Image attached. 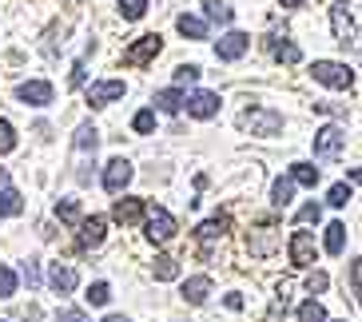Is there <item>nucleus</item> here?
<instances>
[{"instance_id": "obj_1", "label": "nucleus", "mask_w": 362, "mask_h": 322, "mask_svg": "<svg viewBox=\"0 0 362 322\" xmlns=\"http://www.w3.org/2000/svg\"><path fill=\"white\" fill-rule=\"evenodd\" d=\"M96 148H100V131L92 128V124H80L76 128V143H72V160H76V179L88 183L92 175H88V167L96 163Z\"/></svg>"}, {"instance_id": "obj_2", "label": "nucleus", "mask_w": 362, "mask_h": 322, "mask_svg": "<svg viewBox=\"0 0 362 322\" xmlns=\"http://www.w3.org/2000/svg\"><path fill=\"white\" fill-rule=\"evenodd\" d=\"M239 128H247L251 136H279L283 131V116L275 107H251L239 116Z\"/></svg>"}, {"instance_id": "obj_3", "label": "nucleus", "mask_w": 362, "mask_h": 322, "mask_svg": "<svg viewBox=\"0 0 362 322\" xmlns=\"http://www.w3.org/2000/svg\"><path fill=\"white\" fill-rule=\"evenodd\" d=\"M160 52H163V36H160V32H148V36H139V40L128 44L124 64H128V68H148Z\"/></svg>"}, {"instance_id": "obj_4", "label": "nucleus", "mask_w": 362, "mask_h": 322, "mask_svg": "<svg viewBox=\"0 0 362 322\" xmlns=\"http://www.w3.org/2000/svg\"><path fill=\"white\" fill-rule=\"evenodd\" d=\"M310 76L327 88H339V92L354 84V72L346 64H339V60H315V64H310Z\"/></svg>"}, {"instance_id": "obj_5", "label": "nucleus", "mask_w": 362, "mask_h": 322, "mask_svg": "<svg viewBox=\"0 0 362 322\" xmlns=\"http://www.w3.org/2000/svg\"><path fill=\"white\" fill-rule=\"evenodd\" d=\"M342 148H346V131H342L339 124H327V128L315 131V155H319V160H327V163L339 160Z\"/></svg>"}, {"instance_id": "obj_6", "label": "nucleus", "mask_w": 362, "mask_h": 322, "mask_svg": "<svg viewBox=\"0 0 362 322\" xmlns=\"http://www.w3.org/2000/svg\"><path fill=\"white\" fill-rule=\"evenodd\" d=\"M227 227H231V215H227V211H219V215H211L207 223H199L195 239H199V255H203V258H211V247L227 235Z\"/></svg>"}, {"instance_id": "obj_7", "label": "nucleus", "mask_w": 362, "mask_h": 322, "mask_svg": "<svg viewBox=\"0 0 362 322\" xmlns=\"http://www.w3.org/2000/svg\"><path fill=\"white\" fill-rule=\"evenodd\" d=\"M330 28H334V40L339 44L358 40V28H354V16H351V4H346V0H334V4H330Z\"/></svg>"}, {"instance_id": "obj_8", "label": "nucleus", "mask_w": 362, "mask_h": 322, "mask_svg": "<svg viewBox=\"0 0 362 322\" xmlns=\"http://www.w3.org/2000/svg\"><path fill=\"white\" fill-rule=\"evenodd\" d=\"M144 227H148L151 243H168V239H175V219H171V211H163V207H148Z\"/></svg>"}, {"instance_id": "obj_9", "label": "nucleus", "mask_w": 362, "mask_h": 322, "mask_svg": "<svg viewBox=\"0 0 362 322\" xmlns=\"http://www.w3.org/2000/svg\"><path fill=\"white\" fill-rule=\"evenodd\" d=\"M279 227L275 223H263V227H255V231H251V235H247V251H251V255L255 258H267L271 255V251L279 247Z\"/></svg>"}, {"instance_id": "obj_10", "label": "nucleus", "mask_w": 362, "mask_h": 322, "mask_svg": "<svg viewBox=\"0 0 362 322\" xmlns=\"http://www.w3.org/2000/svg\"><path fill=\"white\" fill-rule=\"evenodd\" d=\"M132 175H136V167H132L124 155H119V160H112V163L104 167V187H107V195H119V191L132 183Z\"/></svg>"}, {"instance_id": "obj_11", "label": "nucleus", "mask_w": 362, "mask_h": 322, "mask_svg": "<svg viewBox=\"0 0 362 322\" xmlns=\"http://www.w3.org/2000/svg\"><path fill=\"white\" fill-rule=\"evenodd\" d=\"M315 255H319L315 235H310V231H295V235H291V263H295V267H315Z\"/></svg>"}, {"instance_id": "obj_12", "label": "nucleus", "mask_w": 362, "mask_h": 322, "mask_svg": "<svg viewBox=\"0 0 362 322\" xmlns=\"http://www.w3.org/2000/svg\"><path fill=\"white\" fill-rule=\"evenodd\" d=\"M52 84L48 80H24L21 88H16V100L21 104H33V107H44V104H52Z\"/></svg>"}, {"instance_id": "obj_13", "label": "nucleus", "mask_w": 362, "mask_h": 322, "mask_svg": "<svg viewBox=\"0 0 362 322\" xmlns=\"http://www.w3.org/2000/svg\"><path fill=\"white\" fill-rule=\"evenodd\" d=\"M183 104H187V116H195V119L219 116V96L215 92H192V96H183Z\"/></svg>"}, {"instance_id": "obj_14", "label": "nucleus", "mask_w": 362, "mask_h": 322, "mask_svg": "<svg viewBox=\"0 0 362 322\" xmlns=\"http://www.w3.org/2000/svg\"><path fill=\"white\" fill-rule=\"evenodd\" d=\"M144 215H148V203H144V199H116V207H112V219L124 223V227L144 223Z\"/></svg>"}, {"instance_id": "obj_15", "label": "nucleus", "mask_w": 362, "mask_h": 322, "mask_svg": "<svg viewBox=\"0 0 362 322\" xmlns=\"http://www.w3.org/2000/svg\"><path fill=\"white\" fill-rule=\"evenodd\" d=\"M124 92H128V88H124V80H100V84L88 88V104L104 107V104H112V100H119Z\"/></svg>"}, {"instance_id": "obj_16", "label": "nucleus", "mask_w": 362, "mask_h": 322, "mask_svg": "<svg viewBox=\"0 0 362 322\" xmlns=\"http://www.w3.org/2000/svg\"><path fill=\"white\" fill-rule=\"evenodd\" d=\"M247 48H251V36L247 32H227L223 40L215 44V56H219V60H239Z\"/></svg>"}, {"instance_id": "obj_17", "label": "nucleus", "mask_w": 362, "mask_h": 322, "mask_svg": "<svg viewBox=\"0 0 362 322\" xmlns=\"http://www.w3.org/2000/svg\"><path fill=\"white\" fill-rule=\"evenodd\" d=\"M48 282H52L56 294H68V290H76L80 275H76V267H68V263H52V270H48Z\"/></svg>"}, {"instance_id": "obj_18", "label": "nucleus", "mask_w": 362, "mask_h": 322, "mask_svg": "<svg viewBox=\"0 0 362 322\" xmlns=\"http://www.w3.org/2000/svg\"><path fill=\"white\" fill-rule=\"evenodd\" d=\"M267 48H271V56H275L279 64H298V60H303V52H298V44H291L287 36H271V40H267Z\"/></svg>"}, {"instance_id": "obj_19", "label": "nucleus", "mask_w": 362, "mask_h": 322, "mask_svg": "<svg viewBox=\"0 0 362 322\" xmlns=\"http://www.w3.org/2000/svg\"><path fill=\"white\" fill-rule=\"evenodd\" d=\"M104 215H92V219H84V223H80V247H100V243H104Z\"/></svg>"}, {"instance_id": "obj_20", "label": "nucleus", "mask_w": 362, "mask_h": 322, "mask_svg": "<svg viewBox=\"0 0 362 322\" xmlns=\"http://www.w3.org/2000/svg\"><path fill=\"white\" fill-rule=\"evenodd\" d=\"M207 294H211V279H207V275H195V279L183 282V299L192 302V306H203Z\"/></svg>"}, {"instance_id": "obj_21", "label": "nucleus", "mask_w": 362, "mask_h": 322, "mask_svg": "<svg viewBox=\"0 0 362 322\" xmlns=\"http://www.w3.org/2000/svg\"><path fill=\"white\" fill-rule=\"evenodd\" d=\"M175 28H180L187 40H207V20H199V16H187V12H183L180 20H175Z\"/></svg>"}, {"instance_id": "obj_22", "label": "nucleus", "mask_w": 362, "mask_h": 322, "mask_svg": "<svg viewBox=\"0 0 362 322\" xmlns=\"http://www.w3.org/2000/svg\"><path fill=\"white\" fill-rule=\"evenodd\" d=\"M291 183H298V187H315L319 183V167L315 163H291Z\"/></svg>"}, {"instance_id": "obj_23", "label": "nucleus", "mask_w": 362, "mask_h": 322, "mask_svg": "<svg viewBox=\"0 0 362 322\" xmlns=\"http://www.w3.org/2000/svg\"><path fill=\"white\" fill-rule=\"evenodd\" d=\"M156 107L168 112V116H175V112L183 107V92L180 88H163V92H156Z\"/></svg>"}, {"instance_id": "obj_24", "label": "nucleus", "mask_w": 362, "mask_h": 322, "mask_svg": "<svg viewBox=\"0 0 362 322\" xmlns=\"http://www.w3.org/2000/svg\"><path fill=\"white\" fill-rule=\"evenodd\" d=\"M291 199H295V183H291L287 175L271 183V203L275 207H291Z\"/></svg>"}, {"instance_id": "obj_25", "label": "nucleus", "mask_w": 362, "mask_h": 322, "mask_svg": "<svg viewBox=\"0 0 362 322\" xmlns=\"http://www.w3.org/2000/svg\"><path fill=\"white\" fill-rule=\"evenodd\" d=\"M151 275H156L160 282H171L175 275H180V263H175L171 255H156V263H151Z\"/></svg>"}, {"instance_id": "obj_26", "label": "nucleus", "mask_w": 362, "mask_h": 322, "mask_svg": "<svg viewBox=\"0 0 362 322\" xmlns=\"http://www.w3.org/2000/svg\"><path fill=\"white\" fill-rule=\"evenodd\" d=\"M203 8H207V20H211V24H231L235 20V8H231V4H223V0H207Z\"/></svg>"}, {"instance_id": "obj_27", "label": "nucleus", "mask_w": 362, "mask_h": 322, "mask_svg": "<svg viewBox=\"0 0 362 322\" xmlns=\"http://www.w3.org/2000/svg\"><path fill=\"white\" fill-rule=\"evenodd\" d=\"M24 211V199L16 187H0V215H21Z\"/></svg>"}, {"instance_id": "obj_28", "label": "nucleus", "mask_w": 362, "mask_h": 322, "mask_svg": "<svg viewBox=\"0 0 362 322\" xmlns=\"http://www.w3.org/2000/svg\"><path fill=\"white\" fill-rule=\"evenodd\" d=\"M327 251L330 255H342V251H346V223H330L327 227Z\"/></svg>"}, {"instance_id": "obj_29", "label": "nucleus", "mask_w": 362, "mask_h": 322, "mask_svg": "<svg viewBox=\"0 0 362 322\" xmlns=\"http://www.w3.org/2000/svg\"><path fill=\"white\" fill-rule=\"evenodd\" d=\"M298 322H327V311H322V302L307 299L303 306H298Z\"/></svg>"}, {"instance_id": "obj_30", "label": "nucleus", "mask_w": 362, "mask_h": 322, "mask_svg": "<svg viewBox=\"0 0 362 322\" xmlns=\"http://www.w3.org/2000/svg\"><path fill=\"white\" fill-rule=\"evenodd\" d=\"M56 219H64V223H80V203H76V199H60V203H56Z\"/></svg>"}, {"instance_id": "obj_31", "label": "nucleus", "mask_w": 362, "mask_h": 322, "mask_svg": "<svg viewBox=\"0 0 362 322\" xmlns=\"http://www.w3.org/2000/svg\"><path fill=\"white\" fill-rule=\"evenodd\" d=\"M84 299L92 302V306H107V299H112V287H107V282H92Z\"/></svg>"}, {"instance_id": "obj_32", "label": "nucleus", "mask_w": 362, "mask_h": 322, "mask_svg": "<svg viewBox=\"0 0 362 322\" xmlns=\"http://www.w3.org/2000/svg\"><path fill=\"white\" fill-rule=\"evenodd\" d=\"M351 199H354V191L346 187V183H334V187H330V195H327V203H330V207H346Z\"/></svg>"}, {"instance_id": "obj_33", "label": "nucleus", "mask_w": 362, "mask_h": 322, "mask_svg": "<svg viewBox=\"0 0 362 322\" xmlns=\"http://www.w3.org/2000/svg\"><path fill=\"white\" fill-rule=\"evenodd\" d=\"M132 128H136L139 136H148V131H156V112H151V107L136 112V119H132Z\"/></svg>"}, {"instance_id": "obj_34", "label": "nucleus", "mask_w": 362, "mask_h": 322, "mask_svg": "<svg viewBox=\"0 0 362 322\" xmlns=\"http://www.w3.org/2000/svg\"><path fill=\"white\" fill-rule=\"evenodd\" d=\"M119 12H124V20H139L148 12V0H119Z\"/></svg>"}, {"instance_id": "obj_35", "label": "nucleus", "mask_w": 362, "mask_h": 322, "mask_svg": "<svg viewBox=\"0 0 362 322\" xmlns=\"http://www.w3.org/2000/svg\"><path fill=\"white\" fill-rule=\"evenodd\" d=\"M12 148H16V128L8 119H0V155H8Z\"/></svg>"}, {"instance_id": "obj_36", "label": "nucleus", "mask_w": 362, "mask_h": 322, "mask_svg": "<svg viewBox=\"0 0 362 322\" xmlns=\"http://www.w3.org/2000/svg\"><path fill=\"white\" fill-rule=\"evenodd\" d=\"M12 294H16V270L0 267V299H12Z\"/></svg>"}, {"instance_id": "obj_37", "label": "nucleus", "mask_w": 362, "mask_h": 322, "mask_svg": "<svg viewBox=\"0 0 362 322\" xmlns=\"http://www.w3.org/2000/svg\"><path fill=\"white\" fill-rule=\"evenodd\" d=\"M319 219H322V207H319V203H307L303 211L295 215V223H298V227H307V223H319Z\"/></svg>"}, {"instance_id": "obj_38", "label": "nucleus", "mask_w": 362, "mask_h": 322, "mask_svg": "<svg viewBox=\"0 0 362 322\" xmlns=\"http://www.w3.org/2000/svg\"><path fill=\"white\" fill-rule=\"evenodd\" d=\"M199 68H195V64H180V68H175V84H195V80H199Z\"/></svg>"}, {"instance_id": "obj_39", "label": "nucleus", "mask_w": 362, "mask_h": 322, "mask_svg": "<svg viewBox=\"0 0 362 322\" xmlns=\"http://www.w3.org/2000/svg\"><path fill=\"white\" fill-rule=\"evenodd\" d=\"M21 275H24V282H28V287H36V282H40V267H36L33 258H28V263L21 267Z\"/></svg>"}, {"instance_id": "obj_40", "label": "nucleus", "mask_w": 362, "mask_h": 322, "mask_svg": "<svg viewBox=\"0 0 362 322\" xmlns=\"http://www.w3.org/2000/svg\"><path fill=\"white\" fill-rule=\"evenodd\" d=\"M327 275H322V270H315V275H310V279H307V290H310V294H319V290H327Z\"/></svg>"}, {"instance_id": "obj_41", "label": "nucleus", "mask_w": 362, "mask_h": 322, "mask_svg": "<svg viewBox=\"0 0 362 322\" xmlns=\"http://www.w3.org/2000/svg\"><path fill=\"white\" fill-rule=\"evenodd\" d=\"M56 322H88V314L84 311H60V318Z\"/></svg>"}, {"instance_id": "obj_42", "label": "nucleus", "mask_w": 362, "mask_h": 322, "mask_svg": "<svg viewBox=\"0 0 362 322\" xmlns=\"http://www.w3.org/2000/svg\"><path fill=\"white\" fill-rule=\"evenodd\" d=\"M68 84H72V88L84 84V64H76V68H72V80H68Z\"/></svg>"}, {"instance_id": "obj_43", "label": "nucleus", "mask_w": 362, "mask_h": 322, "mask_svg": "<svg viewBox=\"0 0 362 322\" xmlns=\"http://www.w3.org/2000/svg\"><path fill=\"white\" fill-rule=\"evenodd\" d=\"M227 311H243V294H227Z\"/></svg>"}, {"instance_id": "obj_44", "label": "nucleus", "mask_w": 362, "mask_h": 322, "mask_svg": "<svg viewBox=\"0 0 362 322\" xmlns=\"http://www.w3.org/2000/svg\"><path fill=\"white\" fill-rule=\"evenodd\" d=\"M358 263H351V294H358Z\"/></svg>"}, {"instance_id": "obj_45", "label": "nucleus", "mask_w": 362, "mask_h": 322, "mask_svg": "<svg viewBox=\"0 0 362 322\" xmlns=\"http://www.w3.org/2000/svg\"><path fill=\"white\" fill-rule=\"evenodd\" d=\"M279 4H283V8H303L307 0H279Z\"/></svg>"}, {"instance_id": "obj_46", "label": "nucleus", "mask_w": 362, "mask_h": 322, "mask_svg": "<svg viewBox=\"0 0 362 322\" xmlns=\"http://www.w3.org/2000/svg\"><path fill=\"white\" fill-rule=\"evenodd\" d=\"M104 322H132V318H128V314H107Z\"/></svg>"}, {"instance_id": "obj_47", "label": "nucleus", "mask_w": 362, "mask_h": 322, "mask_svg": "<svg viewBox=\"0 0 362 322\" xmlns=\"http://www.w3.org/2000/svg\"><path fill=\"white\" fill-rule=\"evenodd\" d=\"M342 322H346V318H342Z\"/></svg>"}]
</instances>
